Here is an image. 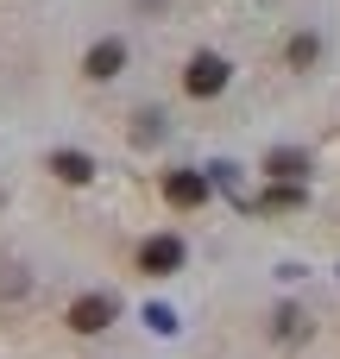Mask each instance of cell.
Wrapping results in <instances>:
<instances>
[{
  "mask_svg": "<svg viewBox=\"0 0 340 359\" xmlns=\"http://www.w3.org/2000/svg\"><path fill=\"white\" fill-rule=\"evenodd\" d=\"M183 88H189V95H221V88H227V63H221L215 50H202V57L189 63V76H183Z\"/></svg>",
  "mask_w": 340,
  "mask_h": 359,
  "instance_id": "obj_1",
  "label": "cell"
},
{
  "mask_svg": "<svg viewBox=\"0 0 340 359\" xmlns=\"http://www.w3.org/2000/svg\"><path fill=\"white\" fill-rule=\"evenodd\" d=\"M183 265V240H170V233H158V240H145L139 246V271H151V278H164V271H177Z\"/></svg>",
  "mask_w": 340,
  "mask_h": 359,
  "instance_id": "obj_2",
  "label": "cell"
},
{
  "mask_svg": "<svg viewBox=\"0 0 340 359\" xmlns=\"http://www.w3.org/2000/svg\"><path fill=\"white\" fill-rule=\"evenodd\" d=\"M107 322H114V303H107V297H82V303L69 309V328H76V334H101Z\"/></svg>",
  "mask_w": 340,
  "mask_h": 359,
  "instance_id": "obj_3",
  "label": "cell"
},
{
  "mask_svg": "<svg viewBox=\"0 0 340 359\" xmlns=\"http://www.w3.org/2000/svg\"><path fill=\"white\" fill-rule=\"evenodd\" d=\"M120 63H126V44H120V38H107V44H95V50H88V76H95V82H107Z\"/></svg>",
  "mask_w": 340,
  "mask_h": 359,
  "instance_id": "obj_4",
  "label": "cell"
},
{
  "mask_svg": "<svg viewBox=\"0 0 340 359\" xmlns=\"http://www.w3.org/2000/svg\"><path fill=\"white\" fill-rule=\"evenodd\" d=\"M164 196H170L177 208H196V202L208 196V183H202V177H189V170H177V177L164 183Z\"/></svg>",
  "mask_w": 340,
  "mask_h": 359,
  "instance_id": "obj_5",
  "label": "cell"
},
{
  "mask_svg": "<svg viewBox=\"0 0 340 359\" xmlns=\"http://www.w3.org/2000/svg\"><path fill=\"white\" fill-rule=\"evenodd\" d=\"M50 170H57L63 183H88V170H95V164H88L82 151H57V158H50Z\"/></svg>",
  "mask_w": 340,
  "mask_h": 359,
  "instance_id": "obj_6",
  "label": "cell"
}]
</instances>
